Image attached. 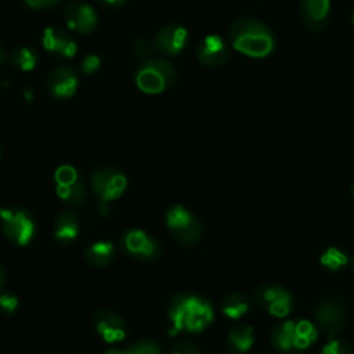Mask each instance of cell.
<instances>
[{
	"label": "cell",
	"mask_w": 354,
	"mask_h": 354,
	"mask_svg": "<svg viewBox=\"0 0 354 354\" xmlns=\"http://www.w3.org/2000/svg\"><path fill=\"white\" fill-rule=\"evenodd\" d=\"M169 335H177L181 330L201 332L213 321V308L210 303L192 293H177L169 304Z\"/></svg>",
	"instance_id": "1"
},
{
	"label": "cell",
	"mask_w": 354,
	"mask_h": 354,
	"mask_svg": "<svg viewBox=\"0 0 354 354\" xmlns=\"http://www.w3.org/2000/svg\"><path fill=\"white\" fill-rule=\"evenodd\" d=\"M228 37L236 51L252 58H264L277 46L272 30L263 22L248 17L239 18L231 25Z\"/></svg>",
	"instance_id": "2"
},
{
	"label": "cell",
	"mask_w": 354,
	"mask_h": 354,
	"mask_svg": "<svg viewBox=\"0 0 354 354\" xmlns=\"http://www.w3.org/2000/svg\"><path fill=\"white\" fill-rule=\"evenodd\" d=\"M317 329L306 319L285 321L271 329L270 340L275 350L283 354H297L306 350L315 339Z\"/></svg>",
	"instance_id": "3"
},
{
	"label": "cell",
	"mask_w": 354,
	"mask_h": 354,
	"mask_svg": "<svg viewBox=\"0 0 354 354\" xmlns=\"http://www.w3.org/2000/svg\"><path fill=\"white\" fill-rule=\"evenodd\" d=\"M174 65L163 58H149L137 69L134 82L138 90L147 94H160L177 83Z\"/></svg>",
	"instance_id": "4"
},
{
	"label": "cell",
	"mask_w": 354,
	"mask_h": 354,
	"mask_svg": "<svg viewBox=\"0 0 354 354\" xmlns=\"http://www.w3.org/2000/svg\"><path fill=\"white\" fill-rule=\"evenodd\" d=\"M0 225L6 238L18 246L28 245L36 234V220L33 214L19 206H0Z\"/></svg>",
	"instance_id": "5"
},
{
	"label": "cell",
	"mask_w": 354,
	"mask_h": 354,
	"mask_svg": "<svg viewBox=\"0 0 354 354\" xmlns=\"http://www.w3.org/2000/svg\"><path fill=\"white\" fill-rule=\"evenodd\" d=\"M166 225L180 243L191 246L203 235L202 221L185 206L174 205L166 213Z\"/></svg>",
	"instance_id": "6"
},
{
	"label": "cell",
	"mask_w": 354,
	"mask_h": 354,
	"mask_svg": "<svg viewBox=\"0 0 354 354\" xmlns=\"http://www.w3.org/2000/svg\"><path fill=\"white\" fill-rule=\"evenodd\" d=\"M313 318L318 328L333 337L346 325L347 306L337 296H324L314 303Z\"/></svg>",
	"instance_id": "7"
},
{
	"label": "cell",
	"mask_w": 354,
	"mask_h": 354,
	"mask_svg": "<svg viewBox=\"0 0 354 354\" xmlns=\"http://www.w3.org/2000/svg\"><path fill=\"white\" fill-rule=\"evenodd\" d=\"M119 245L124 253L141 261L156 260L162 252L158 239L140 228H130L124 231L119 239Z\"/></svg>",
	"instance_id": "8"
},
{
	"label": "cell",
	"mask_w": 354,
	"mask_h": 354,
	"mask_svg": "<svg viewBox=\"0 0 354 354\" xmlns=\"http://www.w3.org/2000/svg\"><path fill=\"white\" fill-rule=\"evenodd\" d=\"M254 301L260 308L275 317H285L295 307L292 293L275 282L261 283L254 292Z\"/></svg>",
	"instance_id": "9"
},
{
	"label": "cell",
	"mask_w": 354,
	"mask_h": 354,
	"mask_svg": "<svg viewBox=\"0 0 354 354\" xmlns=\"http://www.w3.org/2000/svg\"><path fill=\"white\" fill-rule=\"evenodd\" d=\"M90 181L98 199L106 203L122 196L127 187V178L124 173L113 166L97 167L93 170Z\"/></svg>",
	"instance_id": "10"
},
{
	"label": "cell",
	"mask_w": 354,
	"mask_h": 354,
	"mask_svg": "<svg viewBox=\"0 0 354 354\" xmlns=\"http://www.w3.org/2000/svg\"><path fill=\"white\" fill-rule=\"evenodd\" d=\"M57 195L71 206H79L86 199V187L72 165H61L54 173Z\"/></svg>",
	"instance_id": "11"
},
{
	"label": "cell",
	"mask_w": 354,
	"mask_h": 354,
	"mask_svg": "<svg viewBox=\"0 0 354 354\" xmlns=\"http://www.w3.org/2000/svg\"><path fill=\"white\" fill-rule=\"evenodd\" d=\"M79 87V73L73 66L58 65L53 68L46 79V88L54 100L72 98Z\"/></svg>",
	"instance_id": "12"
},
{
	"label": "cell",
	"mask_w": 354,
	"mask_h": 354,
	"mask_svg": "<svg viewBox=\"0 0 354 354\" xmlns=\"http://www.w3.org/2000/svg\"><path fill=\"white\" fill-rule=\"evenodd\" d=\"M93 325L97 333L106 342V343H118L122 342L127 333V324L124 319L112 308L102 307L94 313Z\"/></svg>",
	"instance_id": "13"
},
{
	"label": "cell",
	"mask_w": 354,
	"mask_h": 354,
	"mask_svg": "<svg viewBox=\"0 0 354 354\" xmlns=\"http://www.w3.org/2000/svg\"><path fill=\"white\" fill-rule=\"evenodd\" d=\"M188 43V32L184 26L171 22L163 25L153 37L155 50L166 57H177Z\"/></svg>",
	"instance_id": "14"
},
{
	"label": "cell",
	"mask_w": 354,
	"mask_h": 354,
	"mask_svg": "<svg viewBox=\"0 0 354 354\" xmlns=\"http://www.w3.org/2000/svg\"><path fill=\"white\" fill-rule=\"evenodd\" d=\"M64 19L66 26L77 33H90L98 24L94 8L82 1H71L64 8Z\"/></svg>",
	"instance_id": "15"
},
{
	"label": "cell",
	"mask_w": 354,
	"mask_h": 354,
	"mask_svg": "<svg viewBox=\"0 0 354 354\" xmlns=\"http://www.w3.org/2000/svg\"><path fill=\"white\" fill-rule=\"evenodd\" d=\"M198 61L209 68L221 66L230 58V47L218 35L203 37L196 47Z\"/></svg>",
	"instance_id": "16"
},
{
	"label": "cell",
	"mask_w": 354,
	"mask_h": 354,
	"mask_svg": "<svg viewBox=\"0 0 354 354\" xmlns=\"http://www.w3.org/2000/svg\"><path fill=\"white\" fill-rule=\"evenodd\" d=\"M41 44L46 51L58 58H72L77 53V44L64 29L50 26L43 30Z\"/></svg>",
	"instance_id": "17"
},
{
	"label": "cell",
	"mask_w": 354,
	"mask_h": 354,
	"mask_svg": "<svg viewBox=\"0 0 354 354\" xmlns=\"http://www.w3.org/2000/svg\"><path fill=\"white\" fill-rule=\"evenodd\" d=\"M330 1L329 0H301L300 18L306 28L321 30L329 22Z\"/></svg>",
	"instance_id": "18"
},
{
	"label": "cell",
	"mask_w": 354,
	"mask_h": 354,
	"mask_svg": "<svg viewBox=\"0 0 354 354\" xmlns=\"http://www.w3.org/2000/svg\"><path fill=\"white\" fill-rule=\"evenodd\" d=\"M79 224L80 221L76 212L69 209L61 212L54 221L55 239L62 245L73 242L79 235Z\"/></svg>",
	"instance_id": "19"
},
{
	"label": "cell",
	"mask_w": 354,
	"mask_h": 354,
	"mask_svg": "<svg viewBox=\"0 0 354 354\" xmlns=\"http://www.w3.org/2000/svg\"><path fill=\"white\" fill-rule=\"evenodd\" d=\"M116 257L115 245L111 241L93 242L84 250V260L90 267L102 268L111 264Z\"/></svg>",
	"instance_id": "20"
},
{
	"label": "cell",
	"mask_w": 354,
	"mask_h": 354,
	"mask_svg": "<svg viewBox=\"0 0 354 354\" xmlns=\"http://www.w3.org/2000/svg\"><path fill=\"white\" fill-rule=\"evenodd\" d=\"M7 59L17 69L28 72L35 69V66L37 65L39 54L33 47L26 44H19L10 51Z\"/></svg>",
	"instance_id": "21"
},
{
	"label": "cell",
	"mask_w": 354,
	"mask_h": 354,
	"mask_svg": "<svg viewBox=\"0 0 354 354\" xmlns=\"http://www.w3.org/2000/svg\"><path fill=\"white\" fill-rule=\"evenodd\" d=\"M252 307V299L245 293H230L227 295L220 304V308L224 315L228 318L236 319L246 314Z\"/></svg>",
	"instance_id": "22"
},
{
	"label": "cell",
	"mask_w": 354,
	"mask_h": 354,
	"mask_svg": "<svg viewBox=\"0 0 354 354\" xmlns=\"http://www.w3.org/2000/svg\"><path fill=\"white\" fill-rule=\"evenodd\" d=\"M253 342H254L253 329L249 325H238L232 328L227 337L228 346L236 353L248 351L253 346Z\"/></svg>",
	"instance_id": "23"
},
{
	"label": "cell",
	"mask_w": 354,
	"mask_h": 354,
	"mask_svg": "<svg viewBox=\"0 0 354 354\" xmlns=\"http://www.w3.org/2000/svg\"><path fill=\"white\" fill-rule=\"evenodd\" d=\"M104 354H162L160 346L148 339L131 342L124 348H109Z\"/></svg>",
	"instance_id": "24"
},
{
	"label": "cell",
	"mask_w": 354,
	"mask_h": 354,
	"mask_svg": "<svg viewBox=\"0 0 354 354\" xmlns=\"http://www.w3.org/2000/svg\"><path fill=\"white\" fill-rule=\"evenodd\" d=\"M347 256L343 250L337 248H329L322 256H321V263L328 267L332 271L339 270L343 264H346Z\"/></svg>",
	"instance_id": "25"
},
{
	"label": "cell",
	"mask_w": 354,
	"mask_h": 354,
	"mask_svg": "<svg viewBox=\"0 0 354 354\" xmlns=\"http://www.w3.org/2000/svg\"><path fill=\"white\" fill-rule=\"evenodd\" d=\"M153 51H156L153 40H149L145 36H138V37L134 39V41H133V54H134L136 58L147 61V59L151 58Z\"/></svg>",
	"instance_id": "26"
},
{
	"label": "cell",
	"mask_w": 354,
	"mask_h": 354,
	"mask_svg": "<svg viewBox=\"0 0 354 354\" xmlns=\"http://www.w3.org/2000/svg\"><path fill=\"white\" fill-rule=\"evenodd\" d=\"M18 296L10 290H0V311L12 315L18 308Z\"/></svg>",
	"instance_id": "27"
},
{
	"label": "cell",
	"mask_w": 354,
	"mask_h": 354,
	"mask_svg": "<svg viewBox=\"0 0 354 354\" xmlns=\"http://www.w3.org/2000/svg\"><path fill=\"white\" fill-rule=\"evenodd\" d=\"M319 354H354V351L348 342L333 339V340H329L328 344H325V347Z\"/></svg>",
	"instance_id": "28"
},
{
	"label": "cell",
	"mask_w": 354,
	"mask_h": 354,
	"mask_svg": "<svg viewBox=\"0 0 354 354\" xmlns=\"http://www.w3.org/2000/svg\"><path fill=\"white\" fill-rule=\"evenodd\" d=\"M101 68V58L97 54H86L80 61V69L84 75L91 76Z\"/></svg>",
	"instance_id": "29"
},
{
	"label": "cell",
	"mask_w": 354,
	"mask_h": 354,
	"mask_svg": "<svg viewBox=\"0 0 354 354\" xmlns=\"http://www.w3.org/2000/svg\"><path fill=\"white\" fill-rule=\"evenodd\" d=\"M171 354H201V351L194 343L187 342V340H181V342H177L173 346Z\"/></svg>",
	"instance_id": "30"
},
{
	"label": "cell",
	"mask_w": 354,
	"mask_h": 354,
	"mask_svg": "<svg viewBox=\"0 0 354 354\" xmlns=\"http://www.w3.org/2000/svg\"><path fill=\"white\" fill-rule=\"evenodd\" d=\"M25 4L35 10H47L59 4L61 0H24Z\"/></svg>",
	"instance_id": "31"
},
{
	"label": "cell",
	"mask_w": 354,
	"mask_h": 354,
	"mask_svg": "<svg viewBox=\"0 0 354 354\" xmlns=\"http://www.w3.org/2000/svg\"><path fill=\"white\" fill-rule=\"evenodd\" d=\"M105 6H109V7H119L122 4H124L127 0H97Z\"/></svg>",
	"instance_id": "32"
},
{
	"label": "cell",
	"mask_w": 354,
	"mask_h": 354,
	"mask_svg": "<svg viewBox=\"0 0 354 354\" xmlns=\"http://www.w3.org/2000/svg\"><path fill=\"white\" fill-rule=\"evenodd\" d=\"M6 278H7V271H6L4 266L0 264V289L3 288V285L6 282Z\"/></svg>",
	"instance_id": "33"
},
{
	"label": "cell",
	"mask_w": 354,
	"mask_h": 354,
	"mask_svg": "<svg viewBox=\"0 0 354 354\" xmlns=\"http://www.w3.org/2000/svg\"><path fill=\"white\" fill-rule=\"evenodd\" d=\"M24 97H25V100H26V101H32V100H33V91H32V88H30V87H26V88H25V91H24Z\"/></svg>",
	"instance_id": "34"
},
{
	"label": "cell",
	"mask_w": 354,
	"mask_h": 354,
	"mask_svg": "<svg viewBox=\"0 0 354 354\" xmlns=\"http://www.w3.org/2000/svg\"><path fill=\"white\" fill-rule=\"evenodd\" d=\"M8 58V55L6 54V51H4V48H3V46L0 44V65L6 61Z\"/></svg>",
	"instance_id": "35"
},
{
	"label": "cell",
	"mask_w": 354,
	"mask_h": 354,
	"mask_svg": "<svg viewBox=\"0 0 354 354\" xmlns=\"http://www.w3.org/2000/svg\"><path fill=\"white\" fill-rule=\"evenodd\" d=\"M351 192H353V194H354V185H353V188H351Z\"/></svg>",
	"instance_id": "36"
},
{
	"label": "cell",
	"mask_w": 354,
	"mask_h": 354,
	"mask_svg": "<svg viewBox=\"0 0 354 354\" xmlns=\"http://www.w3.org/2000/svg\"><path fill=\"white\" fill-rule=\"evenodd\" d=\"M0 158H1V148H0Z\"/></svg>",
	"instance_id": "37"
},
{
	"label": "cell",
	"mask_w": 354,
	"mask_h": 354,
	"mask_svg": "<svg viewBox=\"0 0 354 354\" xmlns=\"http://www.w3.org/2000/svg\"><path fill=\"white\" fill-rule=\"evenodd\" d=\"M353 25H354V15H353Z\"/></svg>",
	"instance_id": "38"
},
{
	"label": "cell",
	"mask_w": 354,
	"mask_h": 354,
	"mask_svg": "<svg viewBox=\"0 0 354 354\" xmlns=\"http://www.w3.org/2000/svg\"><path fill=\"white\" fill-rule=\"evenodd\" d=\"M353 267H354V259H353Z\"/></svg>",
	"instance_id": "39"
},
{
	"label": "cell",
	"mask_w": 354,
	"mask_h": 354,
	"mask_svg": "<svg viewBox=\"0 0 354 354\" xmlns=\"http://www.w3.org/2000/svg\"><path fill=\"white\" fill-rule=\"evenodd\" d=\"M221 354H227V353H221Z\"/></svg>",
	"instance_id": "40"
}]
</instances>
